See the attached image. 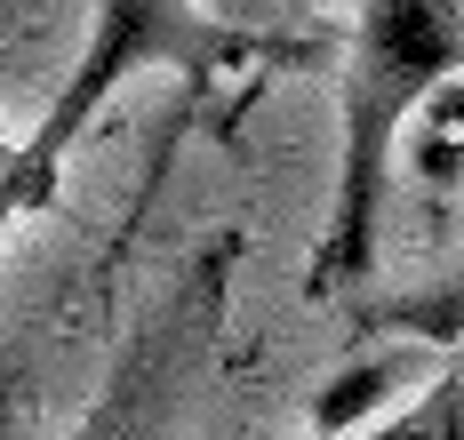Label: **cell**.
<instances>
[{
    "mask_svg": "<svg viewBox=\"0 0 464 440\" xmlns=\"http://www.w3.org/2000/svg\"><path fill=\"white\" fill-rule=\"evenodd\" d=\"M464 72V0H361L336 56V200L304 264V296L336 304L376 273V233L392 200V152L432 89Z\"/></svg>",
    "mask_w": 464,
    "mask_h": 440,
    "instance_id": "obj_1",
    "label": "cell"
},
{
    "mask_svg": "<svg viewBox=\"0 0 464 440\" xmlns=\"http://www.w3.org/2000/svg\"><path fill=\"white\" fill-rule=\"evenodd\" d=\"M152 64H169L185 89H217L240 64H273V72H296L273 41L256 33H232L208 0H96V33L81 41V64L64 72V89L48 97L41 129L16 152H0V241L24 225V216H48L56 193H64V152L96 129L104 97L121 81H137Z\"/></svg>",
    "mask_w": 464,
    "mask_h": 440,
    "instance_id": "obj_2",
    "label": "cell"
},
{
    "mask_svg": "<svg viewBox=\"0 0 464 440\" xmlns=\"http://www.w3.org/2000/svg\"><path fill=\"white\" fill-rule=\"evenodd\" d=\"M232 256H240V241H217L208 256H192V273L160 296V312L129 337V352H121L112 385L96 400V416L81 425V440H169L177 385H185L192 360L217 344V320H225Z\"/></svg>",
    "mask_w": 464,
    "mask_h": 440,
    "instance_id": "obj_3",
    "label": "cell"
},
{
    "mask_svg": "<svg viewBox=\"0 0 464 440\" xmlns=\"http://www.w3.org/2000/svg\"><path fill=\"white\" fill-rule=\"evenodd\" d=\"M353 329H361V337H401V344L457 352L464 344V256H457V273H440V281H424V289H409V296H369V304H353Z\"/></svg>",
    "mask_w": 464,
    "mask_h": 440,
    "instance_id": "obj_4",
    "label": "cell"
},
{
    "mask_svg": "<svg viewBox=\"0 0 464 440\" xmlns=\"http://www.w3.org/2000/svg\"><path fill=\"white\" fill-rule=\"evenodd\" d=\"M217 16H225L232 33H256V41H273L296 72H313V64H336V33L321 24L328 0H208Z\"/></svg>",
    "mask_w": 464,
    "mask_h": 440,
    "instance_id": "obj_5",
    "label": "cell"
},
{
    "mask_svg": "<svg viewBox=\"0 0 464 440\" xmlns=\"http://www.w3.org/2000/svg\"><path fill=\"white\" fill-rule=\"evenodd\" d=\"M361 440H464V368H440L409 408L376 416Z\"/></svg>",
    "mask_w": 464,
    "mask_h": 440,
    "instance_id": "obj_6",
    "label": "cell"
},
{
    "mask_svg": "<svg viewBox=\"0 0 464 440\" xmlns=\"http://www.w3.org/2000/svg\"><path fill=\"white\" fill-rule=\"evenodd\" d=\"M417 129H424V137H417V177L449 193V185L464 177V89H457V81L432 89V104L417 112Z\"/></svg>",
    "mask_w": 464,
    "mask_h": 440,
    "instance_id": "obj_7",
    "label": "cell"
},
{
    "mask_svg": "<svg viewBox=\"0 0 464 440\" xmlns=\"http://www.w3.org/2000/svg\"><path fill=\"white\" fill-rule=\"evenodd\" d=\"M392 385H401V360H369V368H353L344 385H328L321 400H313V425L336 440L344 425H361L369 408H384V400H392Z\"/></svg>",
    "mask_w": 464,
    "mask_h": 440,
    "instance_id": "obj_8",
    "label": "cell"
}]
</instances>
